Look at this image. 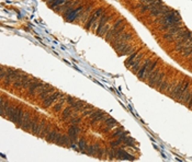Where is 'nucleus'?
Listing matches in <instances>:
<instances>
[{
  "label": "nucleus",
  "mask_w": 192,
  "mask_h": 162,
  "mask_svg": "<svg viewBox=\"0 0 192 162\" xmlns=\"http://www.w3.org/2000/svg\"><path fill=\"white\" fill-rule=\"evenodd\" d=\"M124 22V19H118L115 21V23L113 24V25H111V28H110V30L108 31V33L106 34V40L108 42H111L113 40V37H114V34L115 32L118 31V29H120V26H122V23Z\"/></svg>",
  "instance_id": "nucleus-1"
},
{
  "label": "nucleus",
  "mask_w": 192,
  "mask_h": 162,
  "mask_svg": "<svg viewBox=\"0 0 192 162\" xmlns=\"http://www.w3.org/2000/svg\"><path fill=\"white\" fill-rule=\"evenodd\" d=\"M23 116H24V112L22 111V108H14V111H13L12 115L10 116V121L13 122L16 125H18L20 127V125L22 123V119H23Z\"/></svg>",
  "instance_id": "nucleus-2"
},
{
  "label": "nucleus",
  "mask_w": 192,
  "mask_h": 162,
  "mask_svg": "<svg viewBox=\"0 0 192 162\" xmlns=\"http://www.w3.org/2000/svg\"><path fill=\"white\" fill-rule=\"evenodd\" d=\"M45 87H46V84L42 86L41 88L38 90V99H40L41 101H44L45 99H47L48 96H51L52 93L56 91V90H55V88H53V87H51V86H47V88H45Z\"/></svg>",
  "instance_id": "nucleus-3"
},
{
  "label": "nucleus",
  "mask_w": 192,
  "mask_h": 162,
  "mask_svg": "<svg viewBox=\"0 0 192 162\" xmlns=\"http://www.w3.org/2000/svg\"><path fill=\"white\" fill-rule=\"evenodd\" d=\"M103 13V9L102 8H99V9H97L94 12H92V14L89 16V19H88V22L86 23V28L87 30H89L91 26H92V24L94 22H97L98 20H99V18H100V16Z\"/></svg>",
  "instance_id": "nucleus-4"
},
{
  "label": "nucleus",
  "mask_w": 192,
  "mask_h": 162,
  "mask_svg": "<svg viewBox=\"0 0 192 162\" xmlns=\"http://www.w3.org/2000/svg\"><path fill=\"white\" fill-rule=\"evenodd\" d=\"M62 96V93L59 92V91H55V92H53L51 94V96H48L47 99H45L44 101H43V108H50L52 104H54L55 103V101L56 100H58V99L61 98Z\"/></svg>",
  "instance_id": "nucleus-5"
},
{
  "label": "nucleus",
  "mask_w": 192,
  "mask_h": 162,
  "mask_svg": "<svg viewBox=\"0 0 192 162\" xmlns=\"http://www.w3.org/2000/svg\"><path fill=\"white\" fill-rule=\"evenodd\" d=\"M112 19V16H108L106 12H103L99 18V21H98V28H97V33L100 32L101 30L103 29V26L106 25V23L109 22L110 20Z\"/></svg>",
  "instance_id": "nucleus-6"
},
{
  "label": "nucleus",
  "mask_w": 192,
  "mask_h": 162,
  "mask_svg": "<svg viewBox=\"0 0 192 162\" xmlns=\"http://www.w3.org/2000/svg\"><path fill=\"white\" fill-rule=\"evenodd\" d=\"M80 133V128L78 127V125H70V127L68 129V136L70 138V143H76L77 136Z\"/></svg>",
  "instance_id": "nucleus-7"
},
{
  "label": "nucleus",
  "mask_w": 192,
  "mask_h": 162,
  "mask_svg": "<svg viewBox=\"0 0 192 162\" xmlns=\"http://www.w3.org/2000/svg\"><path fill=\"white\" fill-rule=\"evenodd\" d=\"M152 63L153 61L151 60V59H146V60L143 63V65H142V67H141V69L138 70V72L136 73L137 75V77L140 78V79H144V77H145V73H146V71L148 70V68L151 67V65H152Z\"/></svg>",
  "instance_id": "nucleus-8"
},
{
  "label": "nucleus",
  "mask_w": 192,
  "mask_h": 162,
  "mask_svg": "<svg viewBox=\"0 0 192 162\" xmlns=\"http://www.w3.org/2000/svg\"><path fill=\"white\" fill-rule=\"evenodd\" d=\"M45 83H43L42 81H38V80H33V82L30 84V87L28 88V92H29L30 96H33L34 93L38 91L40 88H41L42 86H44Z\"/></svg>",
  "instance_id": "nucleus-9"
},
{
  "label": "nucleus",
  "mask_w": 192,
  "mask_h": 162,
  "mask_svg": "<svg viewBox=\"0 0 192 162\" xmlns=\"http://www.w3.org/2000/svg\"><path fill=\"white\" fill-rule=\"evenodd\" d=\"M116 159L120 160H134V157L131 156L128 151L124 149H118L116 150Z\"/></svg>",
  "instance_id": "nucleus-10"
},
{
  "label": "nucleus",
  "mask_w": 192,
  "mask_h": 162,
  "mask_svg": "<svg viewBox=\"0 0 192 162\" xmlns=\"http://www.w3.org/2000/svg\"><path fill=\"white\" fill-rule=\"evenodd\" d=\"M65 101H66V96H61V98H59V101L55 105H53V111H54L55 113L61 112L62 110H63V104H64Z\"/></svg>",
  "instance_id": "nucleus-11"
},
{
  "label": "nucleus",
  "mask_w": 192,
  "mask_h": 162,
  "mask_svg": "<svg viewBox=\"0 0 192 162\" xmlns=\"http://www.w3.org/2000/svg\"><path fill=\"white\" fill-rule=\"evenodd\" d=\"M85 106H86V104H85L82 101H79V100H76V101H75L74 103L70 105V108H73V110H75V111H77V112H79V111L82 112Z\"/></svg>",
  "instance_id": "nucleus-12"
},
{
  "label": "nucleus",
  "mask_w": 192,
  "mask_h": 162,
  "mask_svg": "<svg viewBox=\"0 0 192 162\" xmlns=\"http://www.w3.org/2000/svg\"><path fill=\"white\" fill-rule=\"evenodd\" d=\"M73 117V108H66L63 110V113H62V119L63 121H67L69 118Z\"/></svg>",
  "instance_id": "nucleus-13"
},
{
  "label": "nucleus",
  "mask_w": 192,
  "mask_h": 162,
  "mask_svg": "<svg viewBox=\"0 0 192 162\" xmlns=\"http://www.w3.org/2000/svg\"><path fill=\"white\" fill-rule=\"evenodd\" d=\"M164 80H165V73L161 72L160 71L159 73H158V76L156 77V79H155V82H154V86L153 88H159V86L161 84V82H163Z\"/></svg>",
  "instance_id": "nucleus-14"
},
{
  "label": "nucleus",
  "mask_w": 192,
  "mask_h": 162,
  "mask_svg": "<svg viewBox=\"0 0 192 162\" xmlns=\"http://www.w3.org/2000/svg\"><path fill=\"white\" fill-rule=\"evenodd\" d=\"M57 135H58V133L56 130H50L48 134L46 135V137H45V139L47 140L48 143H55V139H56Z\"/></svg>",
  "instance_id": "nucleus-15"
},
{
  "label": "nucleus",
  "mask_w": 192,
  "mask_h": 162,
  "mask_svg": "<svg viewBox=\"0 0 192 162\" xmlns=\"http://www.w3.org/2000/svg\"><path fill=\"white\" fill-rule=\"evenodd\" d=\"M157 65H158V61H157V60H155V61H153V63H152L151 67H149V68H148V70L146 71V73H145V77H144V79H143V80H147L148 78H149V76L152 75V72H153L154 70L156 69Z\"/></svg>",
  "instance_id": "nucleus-16"
},
{
  "label": "nucleus",
  "mask_w": 192,
  "mask_h": 162,
  "mask_svg": "<svg viewBox=\"0 0 192 162\" xmlns=\"http://www.w3.org/2000/svg\"><path fill=\"white\" fill-rule=\"evenodd\" d=\"M77 146H78V150H79V151H81V152H85L89 145L87 143V141L85 139H80V140H78V141H77Z\"/></svg>",
  "instance_id": "nucleus-17"
},
{
  "label": "nucleus",
  "mask_w": 192,
  "mask_h": 162,
  "mask_svg": "<svg viewBox=\"0 0 192 162\" xmlns=\"http://www.w3.org/2000/svg\"><path fill=\"white\" fill-rule=\"evenodd\" d=\"M135 51H136V48H135V47H133V46H132V45H128V47L125 48L124 51L122 52L121 54H118V55H120V56H122V55H123V56H124V55H126V56H130V55H131V54H133V53H134Z\"/></svg>",
  "instance_id": "nucleus-18"
},
{
  "label": "nucleus",
  "mask_w": 192,
  "mask_h": 162,
  "mask_svg": "<svg viewBox=\"0 0 192 162\" xmlns=\"http://www.w3.org/2000/svg\"><path fill=\"white\" fill-rule=\"evenodd\" d=\"M34 122H35V119H30L29 122H26V123H24V124H22L20 127L22 128L23 130H31V128H32L33 124H34Z\"/></svg>",
  "instance_id": "nucleus-19"
},
{
  "label": "nucleus",
  "mask_w": 192,
  "mask_h": 162,
  "mask_svg": "<svg viewBox=\"0 0 192 162\" xmlns=\"http://www.w3.org/2000/svg\"><path fill=\"white\" fill-rule=\"evenodd\" d=\"M158 89H159L160 92H163V93H165L166 91H168V90H169V82H168V80H164Z\"/></svg>",
  "instance_id": "nucleus-20"
},
{
  "label": "nucleus",
  "mask_w": 192,
  "mask_h": 162,
  "mask_svg": "<svg viewBox=\"0 0 192 162\" xmlns=\"http://www.w3.org/2000/svg\"><path fill=\"white\" fill-rule=\"evenodd\" d=\"M138 54H140V52H138V51H135L134 53H133V54L130 55V56L128 57V59L125 60V66H126V67L128 68V66H130V64H131V61L133 60V59H134V58L136 57V56H137Z\"/></svg>",
  "instance_id": "nucleus-21"
},
{
  "label": "nucleus",
  "mask_w": 192,
  "mask_h": 162,
  "mask_svg": "<svg viewBox=\"0 0 192 162\" xmlns=\"http://www.w3.org/2000/svg\"><path fill=\"white\" fill-rule=\"evenodd\" d=\"M123 143H125V146L133 147V146H134L135 141H134V139H133V138H131V137L126 136V137L124 138V139H123Z\"/></svg>",
  "instance_id": "nucleus-22"
},
{
  "label": "nucleus",
  "mask_w": 192,
  "mask_h": 162,
  "mask_svg": "<svg viewBox=\"0 0 192 162\" xmlns=\"http://www.w3.org/2000/svg\"><path fill=\"white\" fill-rule=\"evenodd\" d=\"M142 60H140V61H137V63H135L133 66L131 67V69H132V71L134 73H137L138 72V70L141 69V67H142Z\"/></svg>",
  "instance_id": "nucleus-23"
},
{
  "label": "nucleus",
  "mask_w": 192,
  "mask_h": 162,
  "mask_svg": "<svg viewBox=\"0 0 192 162\" xmlns=\"http://www.w3.org/2000/svg\"><path fill=\"white\" fill-rule=\"evenodd\" d=\"M108 152V157H109L110 159H114V158H116V149H110L106 151Z\"/></svg>",
  "instance_id": "nucleus-24"
},
{
  "label": "nucleus",
  "mask_w": 192,
  "mask_h": 162,
  "mask_svg": "<svg viewBox=\"0 0 192 162\" xmlns=\"http://www.w3.org/2000/svg\"><path fill=\"white\" fill-rule=\"evenodd\" d=\"M123 143L122 141V139H120V138H118V140H114V141H111L110 143V146H111V148H116V147H118L121 143Z\"/></svg>",
  "instance_id": "nucleus-25"
},
{
  "label": "nucleus",
  "mask_w": 192,
  "mask_h": 162,
  "mask_svg": "<svg viewBox=\"0 0 192 162\" xmlns=\"http://www.w3.org/2000/svg\"><path fill=\"white\" fill-rule=\"evenodd\" d=\"M81 122V118L80 117H71L70 121H69V124L70 125H78Z\"/></svg>",
  "instance_id": "nucleus-26"
},
{
  "label": "nucleus",
  "mask_w": 192,
  "mask_h": 162,
  "mask_svg": "<svg viewBox=\"0 0 192 162\" xmlns=\"http://www.w3.org/2000/svg\"><path fill=\"white\" fill-rule=\"evenodd\" d=\"M104 152H106V150L103 149V148H99V149H98V151H97L96 156L98 157L99 159H101V158L103 157V155H104Z\"/></svg>",
  "instance_id": "nucleus-27"
},
{
  "label": "nucleus",
  "mask_w": 192,
  "mask_h": 162,
  "mask_svg": "<svg viewBox=\"0 0 192 162\" xmlns=\"http://www.w3.org/2000/svg\"><path fill=\"white\" fill-rule=\"evenodd\" d=\"M30 119H31V116H30L29 113H24V116H23V119H22V123H21V125L24 124V123H26V122H29ZM20 125V126H21Z\"/></svg>",
  "instance_id": "nucleus-28"
},
{
  "label": "nucleus",
  "mask_w": 192,
  "mask_h": 162,
  "mask_svg": "<svg viewBox=\"0 0 192 162\" xmlns=\"http://www.w3.org/2000/svg\"><path fill=\"white\" fill-rule=\"evenodd\" d=\"M75 101H76V99H74L73 96H66V102H67V103H68L69 105L73 104V103H74Z\"/></svg>",
  "instance_id": "nucleus-29"
},
{
  "label": "nucleus",
  "mask_w": 192,
  "mask_h": 162,
  "mask_svg": "<svg viewBox=\"0 0 192 162\" xmlns=\"http://www.w3.org/2000/svg\"><path fill=\"white\" fill-rule=\"evenodd\" d=\"M189 108H192V96H191V99H190V101L188 102V105H187Z\"/></svg>",
  "instance_id": "nucleus-30"
}]
</instances>
